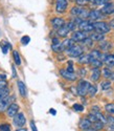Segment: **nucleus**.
<instances>
[{"label": "nucleus", "mask_w": 114, "mask_h": 131, "mask_svg": "<svg viewBox=\"0 0 114 131\" xmlns=\"http://www.w3.org/2000/svg\"><path fill=\"white\" fill-rule=\"evenodd\" d=\"M59 42H60V40L58 38H53L52 39V44H55V43H59Z\"/></svg>", "instance_id": "obj_47"}, {"label": "nucleus", "mask_w": 114, "mask_h": 131, "mask_svg": "<svg viewBox=\"0 0 114 131\" xmlns=\"http://www.w3.org/2000/svg\"><path fill=\"white\" fill-rule=\"evenodd\" d=\"M0 45L2 46V51H3V53H6L7 50H8V48H10V44H8V43L5 42V41H3V42L0 43Z\"/></svg>", "instance_id": "obj_35"}, {"label": "nucleus", "mask_w": 114, "mask_h": 131, "mask_svg": "<svg viewBox=\"0 0 114 131\" xmlns=\"http://www.w3.org/2000/svg\"><path fill=\"white\" fill-rule=\"evenodd\" d=\"M89 14H90V12H89V10H88L87 8H83L82 13L79 14L78 18H81L82 20H86L87 18H89Z\"/></svg>", "instance_id": "obj_26"}, {"label": "nucleus", "mask_w": 114, "mask_h": 131, "mask_svg": "<svg viewBox=\"0 0 114 131\" xmlns=\"http://www.w3.org/2000/svg\"><path fill=\"white\" fill-rule=\"evenodd\" d=\"M13 97L12 96H6L5 99H3L2 101H0V112H4L7 110V108L10 105V101H12Z\"/></svg>", "instance_id": "obj_12"}, {"label": "nucleus", "mask_w": 114, "mask_h": 131, "mask_svg": "<svg viewBox=\"0 0 114 131\" xmlns=\"http://www.w3.org/2000/svg\"><path fill=\"white\" fill-rule=\"evenodd\" d=\"M51 49H52L54 52H62V51L64 50V47H63L62 42H59V43H55V44H52V45H51Z\"/></svg>", "instance_id": "obj_24"}, {"label": "nucleus", "mask_w": 114, "mask_h": 131, "mask_svg": "<svg viewBox=\"0 0 114 131\" xmlns=\"http://www.w3.org/2000/svg\"><path fill=\"white\" fill-rule=\"evenodd\" d=\"M26 123V119H25V116L24 114L20 112L18 114H16L14 116V124L17 126V127H22V126H24Z\"/></svg>", "instance_id": "obj_9"}, {"label": "nucleus", "mask_w": 114, "mask_h": 131, "mask_svg": "<svg viewBox=\"0 0 114 131\" xmlns=\"http://www.w3.org/2000/svg\"><path fill=\"white\" fill-rule=\"evenodd\" d=\"M100 12L104 15H111L114 13V3L112 2H108L105 5H102Z\"/></svg>", "instance_id": "obj_13"}, {"label": "nucleus", "mask_w": 114, "mask_h": 131, "mask_svg": "<svg viewBox=\"0 0 114 131\" xmlns=\"http://www.w3.org/2000/svg\"><path fill=\"white\" fill-rule=\"evenodd\" d=\"M109 25H110L111 27H113V28H114V19L110 21V23H109Z\"/></svg>", "instance_id": "obj_48"}, {"label": "nucleus", "mask_w": 114, "mask_h": 131, "mask_svg": "<svg viewBox=\"0 0 114 131\" xmlns=\"http://www.w3.org/2000/svg\"><path fill=\"white\" fill-rule=\"evenodd\" d=\"M104 14H102L100 10H96V9H93V10H90V14H89V19L91 21H93V22H95V21H98L100 20L101 18H104Z\"/></svg>", "instance_id": "obj_10"}, {"label": "nucleus", "mask_w": 114, "mask_h": 131, "mask_svg": "<svg viewBox=\"0 0 114 131\" xmlns=\"http://www.w3.org/2000/svg\"><path fill=\"white\" fill-rule=\"evenodd\" d=\"M17 84H18V89H19V92H20L21 96L25 97L26 96V86H25V84L22 81H18Z\"/></svg>", "instance_id": "obj_18"}, {"label": "nucleus", "mask_w": 114, "mask_h": 131, "mask_svg": "<svg viewBox=\"0 0 114 131\" xmlns=\"http://www.w3.org/2000/svg\"><path fill=\"white\" fill-rule=\"evenodd\" d=\"M89 54L91 56V58H93V59H100V56H101V53L97 49H93Z\"/></svg>", "instance_id": "obj_30"}, {"label": "nucleus", "mask_w": 114, "mask_h": 131, "mask_svg": "<svg viewBox=\"0 0 114 131\" xmlns=\"http://www.w3.org/2000/svg\"><path fill=\"white\" fill-rule=\"evenodd\" d=\"M105 109L106 111L109 113V114H114V103H109L105 106Z\"/></svg>", "instance_id": "obj_27"}, {"label": "nucleus", "mask_w": 114, "mask_h": 131, "mask_svg": "<svg viewBox=\"0 0 114 131\" xmlns=\"http://www.w3.org/2000/svg\"><path fill=\"white\" fill-rule=\"evenodd\" d=\"M78 28H79V30H83V31H86V32L94 30L93 23H91L90 21H87V20H83L82 23L78 25Z\"/></svg>", "instance_id": "obj_8"}, {"label": "nucleus", "mask_w": 114, "mask_h": 131, "mask_svg": "<svg viewBox=\"0 0 114 131\" xmlns=\"http://www.w3.org/2000/svg\"><path fill=\"white\" fill-rule=\"evenodd\" d=\"M85 74H86V70L85 69H81V75H82V77H84Z\"/></svg>", "instance_id": "obj_49"}, {"label": "nucleus", "mask_w": 114, "mask_h": 131, "mask_svg": "<svg viewBox=\"0 0 114 131\" xmlns=\"http://www.w3.org/2000/svg\"><path fill=\"white\" fill-rule=\"evenodd\" d=\"M67 70H68V71H70V72H74V69H73V67L71 66V65H69V66L67 67Z\"/></svg>", "instance_id": "obj_46"}, {"label": "nucleus", "mask_w": 114, "mask_h": 131, "mask_svg": "<svg viewBox=\"0 0 114 131\" xmlns=\"http://www.w3.org/2000/svg\"><path fill=\"white\" fill-rule=\"evenodd\" d=\"M83 6H79V5H76V6H73L72 8H71V10H70V13H71V15L72 16H75V17H78L79 16V14L82 13V10H83Z\"/></svg>", "instance_id": "obj_23"}, {"label": "nucleus", "mask_w": 114, "mask_h": 131, "mask_svg": "<svg viewBox=\"0 0 114 131\" xmlns=\"http://www.w3.org/2000/svg\"><path fill=\"white\" fill-rule=\"evenodd\" d=\"M78 126H79V128H81L82 130L85 131V130H89V129L92 128V123H91L88 118H83V119L79 121Z\"/></svg>", "instance_id": "obj_15"}, {"label": "nucleus", "mask_w": 114, "mask_h": 131, "mask_svg": "<svg viewBox=\"0 0 114 131\" xmlns=\"http://www.w3.org/2000/svg\"><path fill=\"white\" fill-rule=\"evenodd\" d=\"M90 38L95 42H100V41H102L105 39V34H100V32L95 31V32H93V34L90 35Z\"/></svg>", "instance_id": "obj_17"}, {"label": "nucleus", "mask_w": 114, "mask_h": 131, "mask_svg": "<svg viewBox=\"0 0 114 131\" xmlns=\"http://www.w3.org/2000/svg\"><path fill=\"white\" fill-rule=\"evenodd\" d=\"M7 83L5 80H0V89H5L7 88Z\"/></svg>", "instance_id": "obj_43"}, {"label": "nucleus", "mask_w": 114, "mask_h": 131, "mask_svg": "<svg viewBox=\"0 0 114 131\" xmlns=\"http://www.w3.org/2000/svg\"><path fill=\"white\" fill-rule=\"evenodd\" d=\"M29 42H30V37L29 36H23L21 38V43L23 45H27Z\"/></svg>", "instance_id": "obj_39"}, {"label": "nucleus", "mask_w": 114, "mask_h": 131, "mask_svg": "<svg viewBox=\"0 0 114 131\" xmlns=\"http://www.w3.org/2000/svg\"><path fill=\"white\" fill-rule=\"evenodd\" d=\"M0 131H10V127L7 124L0 125Z\"/></svg>", "instance_id": "obj_42"}, {"label": "nucleus", "mask_w": 114, "mask_h": 131, "mask_svg": "<svg viewBox=\"0 0 114 131\" xmlns=\"http://www.w3.org/2000/svg\"><path fill=\"white\" fill-rule=\"evenodd\" d=\"M51 25L53 28L55 29H59L60 27H62L63 25H65V20L63 18H60V17H54L51 19Z\"/></svg>", "instance_id": "obj_11"}, {"label": "nucleus", "mask_w": 114, "mask_h": 131, "mask_svg": "<svg viewBox=\"0 0 114 131\" xmlns=\"http://www.w3.org/2000/svg\"><path fill=\"white\" fill-rule=\"evenodd\" d=\"M100 74H101V72H100L99 68H93V70H92V74H91V80H92L93 82L98 81L99 78H100Z\"/></svg>", "instance_id": "obj_22"}, {"label": "nucleus", "mask_w": 114, "mask_h": 131, "mask_svg": "<svg viewBox=\"0 0 114 131\" xmlns=\"http://www.w3.org/2000/svg\"><path fill=\"white\" fill-rule=\"evenodd\" d=\"M91 84H89V82L85 81V80H82L78 82V85L76 87V92L78 95L81 96H85L87 93H88V90H89V87H90Z\"/></svg>", "instance_id": "obj_2"}, {"label": "nucleus", "mask_w": 114, "mask_h": 131, "mask_svg": "<svg viewBox=\"0 0 114 131\" xmlns=\"http://www.w3.org/2000/svg\"><path fill=\"white\" fill-rule=\"evenodd\" d=\"M88 38V35L86 31H83V30H76V31H73V34L71 36V39L74 40L75 42H83L85 39Z\"/></svg>", "instance_id": "obj_4"}, {"label": "nucleus", "mask_w": 114, "mask_h": 131, "mask_svg": "<svg viewBox=\"0 0 114 131\" xmlns=\"http://www.w3.org/2000/svg\"><path fill=\"white\" fill-rule=\"evenodd\" d=\"M75 2L79 6H85L90 2V0H75Z\"/></svg>", "instance_id": "obj_40"}, {"label": "nucleus", "mask_w": 114, "mask_h": 131, "mask_svg": "<svg viewBox=\"0 0 114 131\" xmlns=\"http://www.w3.org/2000/svg\"><path fill=\"white\" fill-rule=\"evenodd\" d=\"M50 113H51V114H53V115H55V114H56V112H55L54 109H50Z\"/></svg>", "instance_id": "obj_52"}, {"label": "nucleus", "mask_w": 114, "mask_h": 131, "mask_svg": "<svg viewBox=\"0 0 114 131\" xmlns=\"http://www.w3.org/2000/svg\"><path fill=\"white\" fill-rule=\"evenodd\" d=\"M68 6V0H56L55 1V10L62 14L65 13Z\"/></svg>", "instance_id": "obj_5"}, {"label": "nucleus", "mask_w": 114, "mask_h": 131, "mask_svg": "<svg viewBox=\"0 0 114 131\" xmlns=\"http://www.w3.org/2000/svg\"><path fill=\"white\" fill-rule=\"evenodd\" d=\"M102 75H104V78H106V79H113L114 73L109 68H104L102 69Z\"/></svg>", "instance_id": "obj_25"}, {"label": "nucleus", "mask_w": 114, "mask_h": 131, "mask_svg": "<svg viewBox=\"0 0 114 131\" xmlns=\"http://www.w3.org/2000/svg\"><path fill=\"white\" fill-rule=\"evenodd\" d=\"M100 87H101V89H102V90H107V89H109L110 87H111V83H110L109 81L101 82V84H100Z\"/></svg>", "instance_id": "obj_37"}, {"label": "nucleus", "mask_w": 114, "mask_h": 131, "mask_svg": "<svg viewBox=\"0 0 114 131\" xmlns=\"http://www.w3.org/2000/svg\"><path fill=\"white\" fill-rule=\"evenodd\" d=\"M92 111H93V113L99 112V108H98L97 106H93V107H92Z\"/></svg>", "instance_id": "obj_45"}, {"label": "nucleus", "mask_w": 114, "mask_h": 131, "mask_svg": "<svg viewBox=\"0 0 114 131\" xmlns=\"http://www.w3.org/2000/svg\"><path fill=\"white\" fill-rule=\"evenodd\" d=\"M72 108L74 109L75 111H83V110H84V107H83V105H81V104H74V105L72 106Z\"/></svg>", "instance_id": "obj_41"}, {"label": "nucleus", "mask_w": 114, "mask_h": 131, "mask_svg": "<svg viewBox=\"0 0 114 131\" xmlns=\"http://www.w3.org/2000/svg\"><path fill=\"white\" fill-rule=\"evenodd\" d=\"M60 74H61V77L63 79L67 80V81H71V82L75 81L76 78H77L74 72H70V71H68L67 69H61L60 70Z\"/></svg>", "instance_id": "obj_6"}, {"label": "nucleus", "mask_w": 114, "mask_h": 131, "mask_svg": "<svg viewBox=\"0 0 114 131\" xmlns=\"http://www.w3.org/2000/svg\"><path fill=\"white\" fill-rule=\"evenodd\" d=\"M107 123L110 125V127H113L114 128V116L112 114H109L107 116Z\"/></svg>", "instance_id": "obj_38"}, {"label": "nucleus", "mask_w": 114, "mask_h": 131, "mask_svg": "<svg viewBox=\"0 0 114 131\" xmlns=\"http://www.w3.org/2000/svg\"><path fill=\"white\" fill-rule=\"evenodd\" d=\"M69 1H75V0H69Z\"/></svg>", "instance_id": "obj_55"}, {"label": "nucleus", "mask_w": 114, "mask_h": 131, "mask_svg": "<svg viewBox=\"0 0 114 131\" xmlns=\"http://www.w3.org/2000/svg\"><path fill=\"white\" fill-rule=\"evenodd\" d=\"M18 109H19V106L16 104V103H13L10 104L9 107L7 108V115L10 116V117H14L16 114H18Z\"/></svg>", "instance_id": "obj_14"}, {"label": "nucleus", "mask_w": 114, "mask_h": 131, "mask_svg": "<svg viewBox=\"0 0 114 131\" xmlns=\"http://www.w3.org/2000/svg\"><path fill=\"white\" fill-rule=\"evenodd\" d=\"M90 2L94 5H105L106 3H108L107 0H90Z\"/></svg>", "instance_id": "obj_32"}, {"label": "nucleus", "mask_w": 114, "mask_h": 131, "mask_svg": "<svg viewBox=\"0 0 114 131\" xmlns=\"http://www.w3.org/2000/svg\"><path fill=\"white\" fill-rule=\"evenodd\" d=\"M90 60H91V56L90 54H82L79 56L78 59H77V62L81 63V64H89L90 63Z\"/></svg>", "instance_id": "obj_19"}, {"label": "nucleus", "mask_w": 114, "mask_h": 131, "mask_svg": "<svg viewBox=\"0 0 114 131\" xmlns=\"http://www.w3.org/2000/svg\"><path fill=\"white\" fill-rule=\"evenodd\" d=\"M87 118L89 119V121L91 122V123H95V122H98V118H97V116H96V114L95 113H90V114H88V116H87Z\"/></svg>", "instance_id": "obj_34"}, {"label": "nucleus", "mask_w": 114, "mask_h": 131, "mask_svg": "<svg viewBox=\"0 0 114 131\" xmlns=\"http://www.w3.org/2000/svg\"><path fill=\"white\" fill-rule=\"evenodd\" d=\"M16 131H27V129H25V128H20V129L16 130Z\"/></svg>", "instance_id": "obj_53"}, {"label": "nucleus", "mask_w": 114, "mask_h": 131, "mask_svg": "<svg viewBox=\"0 0 114 131\" xmlns=\"http://www.w3.org/2000/svg\"><path fill=\"white\" fill-rule=\"evenodd\" d=\"M69 31H70V29L68 28V26L65 23V25H63L62 27H60L58 29V36L61 38H66L68 36V34H69Z\"/></svg>", "instance_id": "obj_16"}, {"label": "nucleus", "mask_w": 114, "mask_h": 131, "mask_svg": "<svg viewBox=\"0 0 114 131\" xmlns=\"http://www.w3.org/2000/svg\"><path fill=\"white\" fill-rule=\"evenodd\" d=\"M13 57H14V61H15L16 65H20L21 64V59H20V54L18 53L17 50L13 51Z\"/></svg>", "instance_id": "obj_29"}, {"label": "nucleus", "mask_w": 114, "mask_h": 131, "mask_svg": "<svg viewBox=\"0 0 114 131\" xmlns=\"http://www.w3.org/2000/svg\"><path fill=\"white\" fill-rule=\"evenodd\" d=\"M100 60L104 62L106 65L112 67L114 66V54H109V53H101Z\"/></svg>", "instance_id": "obj_7"}, {"label": "nucleus", "mask_w": 114, "mask_h": 131, "mask_svg": "<svg viewBox=\"0 0 114 131\" xmlns=\"http://www.w3.org/2000/svg\"><path fill=\"white\" fill-rule=\"evenodd\" d=\"M66 52H67L68 56H70V57H72V58H78L79 56H82V54H83L84 50H83V47H82V46L75 45V44H74L71 48L67 49Z\"/></svg>", "instance_id": "obj_3"}, {"label": "nucleus", "mask_w": 114, "mask_h": 131, "mask_svg": "<svg viewBox=\"0 0 114 131\" xmlns=\"http://www.w3.org/2000/svg\"><path fill=\"white\" fill-rule=\"evenodd\" d=\"M74 40L72 39H66L65 41L62 42V44H63V47H64V50H67V49H69L71 48L73 45H74Z\"/></svg>", "instance_id": "obj_21"}, {"label": "nucleus", "mask_w": 114, "mask_h": 131, "mask_svg": "<svg viewBox=\"0 0 114 131\" xmlns=\"http://www.w3.org/2000/svg\"><path fill=\"white\" fill-rule=\"evenodd\" d=\"M89 64H90L93 68H100V67L102 66V61H101L100 59H93V58H91Z\"/></svg>", "instance_id": "obj_20"}, {"label": "nucleus", "mask_w": 114, "mask_h": 131, "mask_svg": "<svg viewBox=\"0 0 114 131\" xmlns=\"http://www.w3.org/2000/svg\"><path fill=\"white\" fill-rule=\"evenodd\" d=\"M93 26H94V30L100 34H107L108 31H110L111 26L104 21H95L93 22Z\"/></svg>", "instance_id": "obj_1"}, {"label": "nucleus", "mask_w": 114, "mask_h": 131, "mask_svg": "<svg viewBox=\"0 0 114 131\" xmlns=\"http://www.w3.org/2000/svg\"><path fill=\"white\" fill-rule=\"evenodd\" d=\"M30 127H31V130L32 131H38L37 130V127H36V124H35V122H33V121H30Z\"/></svg>", "instance_id": "obj_44"}, {"label": "nucleus", "mask_w": 114, "mask_h": 131, "mask_svg": "<svg viewBox=\"0 0 114 131\" xmlns=\"http://www.w3.org/2000/svg\"><path fill=\"white\" fill-rule=\"evenodd\" d=\"M102 128H104V123L102 122H95V123H93L92 124V129H94V130H96V131H98V130H101Z\"/></svg>", "instance_id": "obj_28"}, {"label": "nucleus", "mask_w": 114, "mask_h": 131, "mask_svg": "<svg viewBox=\"0 0 114 131\" xmlns=\"http://www.w3.org/2000/svg\"><path fill=\"white\" fill-rule=\"evenodd\" d=\"M111 46H112V45L110 44L109 42H107V41H104V42H101V43H100V48H101V49H104V50H108Z\"/></svg>", "instance_id": "obj_36"}, {"label": "nucleus", "mask_w": 114, "mask_h": 131, "mask_svg": "<svg viewBox=\"0 0 114 131\" xmlns=\"http://www.w3.org/2000/svg\"><path fill=\"white\" fill-rule=\"evenodd\" d=\"M107 1H108V2H110V1H111V0H107Z\"/></svg>", "instance_id": "obj_56"}, {"label": "nucleus", "mask_w": 114, "mask_h": 131, "mask_svg": "<svg viewBox=\"0 0 114 131\" xmlns=\"http://www.w3.org/2000/svg\"><path fill=\"white\" fill-rule=\"evenodd\" d=\"M8 92L9 90L7 88L5 89H0V101H2L3 99H5V97L8 95Z\"/></svg>", "instance_id": "obj_31"}, {"label": "nucleus", "mask_w": 114, "mask_h": 131, "mask_svg": "<svg viewBox=\"0 0 114 131\" xmlns=\"http://www.w3.org/2000/svg\"><path fill=\"white\" fill-rule=\"evenodd\" d=\"M5 78H6V77H5V74H3V73L1 74V73H0V80H4Z\"/></svg>", "instance_id": "obj_50"}, {"label": "nucleus", "mask_w": 114, "mask_h": 131, "mask_svg": "<svg viewBox=\"0 0 114 131\" xmlns=\"http://www.w3.org/2000/svg\"><path fill=\"white\" fill-rule=\"evenodd\" d=\"M85 131H96V130H94V129L91 128V129H89V130H85Z\"/></svg>", "instance_id": "obj_54"}, {"label": "nucleus", "mask_w": 114, "mask_h": 131, "mask_svg": "<svg viewBox=\"0 0 114 131\" xmlns=\"http://www.w3.org/2000/svg\"><path fill=\"white\" fill-rule=\"evenodd\" d=\"M13 78H16V70H15V67L13 66Z\"/></svg>", "instance_id": "obj_51"}, {"label": "nucleus", "mask_w": 114, "mask_h": 131, "mask_svg": "<svg viewBox=\"0 0 114 131\" xmlns=\"http://www.w3.org/2000/svg\"><path fill=\"white\" fill-rule=\"evenodd\" d=\"M96 93V86L95 85H90L89 90H88V94L90 96H94Z\"/></svg>", "instance_id": "obj_33"}, {"label": "nucleus", "mask_w": 114, "mask_h": 131, "mask_svg": "<svg viewBox=\"0 0 114 131\" xmlns=\"http://www.w3.org/2000/svg\"><path fill=\"white\" fill-rule=\"evenodd\" d=\"M113 80H114V75H113Z\"/></svg>", "instance_id": "obj_57"}]
</instances>
